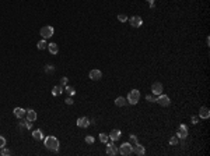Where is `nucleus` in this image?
<instances>
[{
	"label": "nucleus",
	"mask_w": 210,
	"mask_h": 156,
	"mask_svg": "<svg viewBox=\"0 0 210 156\" xmlns=\"http://www.w3.org/2000/svg\"><path fill=\"white\" fill-rule=\"evenodd\" d=\"M133 152L136 153V155L143 156L144 153H146V149H144V146H143V145H140V144H134V146H133Z\"/></svg>",
	"instance_id": "14"
},
{
	"label": "nucleus",
	"mask_w": 210,
	"mask_h": 156,
	"mask_svg": "<svg viewBox=\"0 0 210 156\" xmlns=\"http://www.w3.org/2000/svg\"><path fill=\"white\" fill-rule=\"evenodd\" d=\"M118 153H121L122 156H127V155H130V153H133V145L129 144V142L122 144L121 148H118Z\"/></svg>",
	"instance_id": "3"
},
{
	"label": "nucleus",
	"mask_w": 210,
	"mask_h": 156,
	"mask_svg": "<svg viewBox=\"0 0 210 156\" xmlns=\"http://www.w3.org/2000/svg\"><path fill=\"white\" fill-rule=\"evenodd\" d=\"M156 102L158 103L160 106H163V107L170 106V103H171V100H170V98H168V95H164V94L158 95V96H157V100H156Z\"/></svg>",
	"instance_id": "5"
},
{
	"label": "nucleus",
	"mask_w": 210,
	"mask_h": 156,
	"mask_svg": "<svg viewBox=\"0 0 210 156\" xmlns=\"http://www.w3.org/2000/svg\"><path fill=\"white\" fill-rule=\"evenodd\" d=\"M197 121H199V119H197L196 116H193L192 117V124H197Z\"/></svg>",
	"instance_id": "35"
},
{
	"label": "nucleus",
	"mask_w": 210,
	"mask_h": 156,
	"mask_svg": "<svg viewBox=\"0 0 210 156\" xmlns=\"http://www.w3.org/2000/svg\"><path fill=\"white\" fill-rule=\"evenodd\" d=\"M63 92V87L62 85H56V87L52 88V95L53 96H59V95H62Z\"/></svg>",
	"instance_id": "21"
},
{
	"label": "nucleus",
	"mask_w": 210,
	"mask_h": 156,
	"mask_svg": "<svg viewBox=\"0 0 210 156\" xmlns=\"http://www.w3.org/2000/svg\"><path fill=\"white\" fill-rule=\"evenodd\" d=\"M121 135H122V132H121V130H118V128H114L112 131L109 132V139L114 142V141H118L119 138H121Z\"/></svg>",
	"instance_id": "11"
},
{
	"label": "nucleus",
	"mask_w": 210,
	"mask_h": 156,
	"mask_svg": "<svg viewBox=\"0 0 210 156\" xmlns=\"http://www.w3.org/2000/svg\"><path fill=\"white\" fill-rule=\"evenodd\" d=\"M63 91H66L69 96H73V95L76 94V89H74L73 87H70V85H66V87H63Z\"/></svg>",
	"instance_id": "22"
},
{
	"label": "nucleus",
	"mask_w": 210,
	"mask_h": 156,
	"mask_svg": "<svg viewBox=\"0 0 210 156\" xmlns=\"http://www.w3.org/2000/svg\"><path fill=\"white\" fill-rule=\"evenodd\" d=\"M88 77H90V80H93V81H98V80H101L102 78V73L100 71V70L94 69L88 73Z\"/></svg>",
	"instance_id": "9"
},
{
	"label": "nucleus",
	"mask_w": 210,
	"mask_h": 156,
	"mask_svg": "<svg viewBox=\"0 0 210 156\" xmlns=\"http://www.w3.org/2000/svg\"><path fill=\"white\" fill-rule=\"evenodd\" d=\"M4 146H6V138L0 135V149H1V148H4Z\"/></svg>",
	"instance_id": "31"
},
{
	"label": "nucleus",
	"mask_w": 210,
	"mask_h": 156,
	"mask_svg": "<svg viewBox=\"0 0 210 156\" xmlns=\"http://www.w3.org/2000/svg\"><path fill=\"white\" fill-rule=\"evenodd\" d=\"M126 103H127V100H126V98H123V96H119V98L115 99V105L118 107H123Z\"/></svg>",
	"instance_id": "20"
},
{
	"label": "nucleus",
	"mask_w": 210,
	"mask_h": 156,
	"mask_svg": "<svg viewBox=\"0 0 210 156\" xmlns=\"http://www.w3.org/2000/svg\"><path fill=\"white\" fill-rule=\"evenodd\" d=\"M199 117L200 119H203V120H207L210 117V110H209V107H206V106H202L200 107V110H199Z\"/></svg>",
	"instance_id": "12"
},
{
	"label": "nucleus",
	"mask_w": 210,
	"mask_h": 156,
	"mask_svg": "<svg viewBox=\"0 0 210 156\" xmlns=\"http://www.w3.org/2000/svg\"><path fill=\"white\" fill-rule=\"evenodd\" d=\"M48 50H49V53H51V55H57V53H59V46H57L55 42L48 43Z\"/></svg>",
	"instance_id": "16"
},
{
	"label": "nucleus",
	"mask_w": 210,
	"mask_h": 156,
	"mask_svg": "<svg viewBox=\"0 0 210 156\" xmlns=\"http://www.w3.org/2000/svg\"><path fill=\"white\" fill-rule=\"evenodd\" d=\"M146 100H148V102H151V103H153V102H156V100H157V95H147Z\"/></svg>",
	"instance_id": "26"
},
{
	"label": "nucleus",
	"mask_w": 210,
	"mask_h": 156,
	"mask_svg": "<svg viewBox=\"0 0 210 156\" xmlns=\"http://www.w3.org/2000/svg\"><path fill=\"white\" fill-rule=\"evenodd\" d=\"M163 91H164V88H163V84L161 82H154L153 85H151V92L153 95H161L163 94Z\"/></svg>",
	"instance_id": "8"
},
{
	"label": "nucleus",
	"mask_w": 210,
	"mask_h": 156,
	"mask_svg": "<svg viewBox=\"0 0 210 156\" xmlns=\"http://www.w3.org/2000/svg\"><path fill=\"white\" fill-rule=\"evenodd\" d=\"M129 22H130V25H132L133 28H139V27H141V24H143V18L139 17V15H133V17L129 18Z\"/></svg>",
	"instance_id": "6"
},
{
	"label": "nucleus",
	"mask_w": 210,
	"mask_h": 156,
	"mask_svg": "<svg viewBox=\"0 0 210 156\" xmlns=\"http://www.w3.org/2000/svg\"><path fill=\"white\" fill-rule=\"evenodd\" d=\"M31 123L32 121H30V120H23L21 119V123L18 124V127L20 128H24V130H31V127H32Z\"/></svg>",
	"instance_id": "17"
},
{
	"label": "nucleus",
	"mask_w": 210,
	"mask_h": 156,
	"mask_svg": "<svg viewBox=\"0 0 210 156\" xmlns=\"http://www.w3.org/2000/svg\"><path fill=\"white\" fill-rule=\"evenodd\" d=\"M53 27H51V25H46V27H42L41 28V31H39V34H41V36L44 38V39H48V38H51L52 35H53Z\"/></svg>",
	"instance_id": "4"
},
{
	"label": "nucleus",
	"mask_w": 210,
	"mask_h": 156,
	"mask_svg": "<svg viewBox=\"0 0 210 156\" xmlns=\"http://www.w3.org/2000/svg\"><path fill=\"white\" fill-rule=\"evenodd\" d=\"M67 81H69L67 77H62V78H60V85H62V87H66V85H67Z\"/></svg>",
	"instance_id": "30"
},
{
	"label": "nucleus",
	"mask_w": 210,
	"mask_h": 156,
	"mask_svg": "<svg viewBox=\"0 0 210 156\" xmlns=\"http://www.w3.org/2000/svg\"><path fill=\"white\" fill-rule=\"evenodd\" d=\"M0 155H1V156H8V155H11V150H10V149H6V148H1V152H0Z\"/></svg>",
	"instance_id": "27"
},
{
	"label": "nucleus",
	"mask_w": 210,
	"mask_h": 156,
	"mask_svg": "<svg viewBox=\"0 0 210 156\" xmlns=\"http://www.w3.org/2000/svg\"><path fill=\"white\" fill-rule=\"evenodd\" d=\"M126 100H127V103H130V105H136L140 100V91L139 89H132V91L127 94Z\"/></svg>",
	"instance_id": "2"
},
{
	"label": "nucleus",
	"mask_w": 210,
	"mask_h": 156,
	"mask_svg": "<svg viewBox=\"0 0 210 156\" xmlns=\"http://www.w3.org/2000/svg\"><path fill=\"white\" fill-rule=\"evenodd\" d=\"M86 142H87V144H94V137L87 135V137H86Z\"/></svg>",
	"instance_id": "33"
},
{
	"label": "nucleus",
	"mask_w": 210,
	"mask_h": 156,
	"mask_svg": "<svg viewBox=\"0 0 210 156\" xmlns=\"http://www.w3.org/2000/svg\"><path fill=\"white\" fill-rule=\"evenodd\" d=\"M146 1H148V3H154L156 0H146Z\"/></svg>",
	"instance_id": "36"
},
{
	"label": "nucleus",
	"mask_w": 210,
	"mask_h": 156,
	"mask_svg": "<svg viewBox=\"0 0 210 156\" xmlns=\"http://www.w3.org/2000/svg\"><path fill=\"white\" fill-rule=\"evenodd\" d=\"M118 20H119L121 22H125V21L127 20V17L125 15V14H118Z\"/></svg>",
	"instance_id": "32"
},
{
	"label": "nucleus",
	"mask_w": 210,
	"mask_h": 156,
	"mask_svg": "<svg viewBox=\"0 0 210 156\" xmlns=\"http://www.w3.org/2000/svg\"><path fill=\"white\" fill-rule=\"evenodd\" d=\"M32 137H34V139H37V141H41V139H44L45 135L44 132L41 131V130H34V132H32Z\"/></svg>",
	"instance_id": "19"
},
{
	"label": "nucleus",
	"mask_w": 210,
	"mask_h": 156,
	"mask_svg": "<svg viewBox=\"0 0 210 156\" xmlns=\"http://www.w3.org/2000/svg\"><path fill=\"white\" fill-rule=\"evenodd\" d=\"M77 125H78L80 128H87L90 125L88 117H78V119H77Z\"/></svg>",
	"instance_id": "13"
},
{
	"label": "nucleus",
	"mask_w": 210,
	"mask_h": 156,
	"mask_svg": "<svg viewBox=\"0 0 210 156\" xmlns=\"http://www.w3.org/2000/svg\"><path fill=\"white\" fill-rule=\"evenodd\" d=\"M129 144H137V137L132 134V135L129 137Z\"/></svg>",
	"instance_id": "29"
},
{
	"label": "nucleus",
	"mask_w": 210,
	"mask_h": 156,
	"mask_svg": "<svg viewBox=\"0 0 210 156\" xmlns=\"http://www.w3.org/2000/svg\"><path fill=\"white\" fill-rule=\"evenodd\" d=\"M64 102H66V105H73V102H74V100H73L71 96H69V98H66V99H64Z\"/></svg>",
	"instance_id": "34"
},
{
	"label": "nucleus",
	"mask_w": 210,
	"mask_h": 156,
	"mask_svg": "<svg viewBox=\"0 0 210 156\" xmlns=\"http://www.w3.org/2000/svg\"><path fill=\"white\" fill-rule=\"evenodd\" d=\"M27 120H30V121H35L37 120V112L35 110H32V109H30V110H27Z\"/></svg>",
	"instance_id": "18"
},
{
	"label": "nucleus",
	"mask_w": 210,
	"mask_h": 156,
	"mask_svg": "<svg viewBox=\"0 0 210 156\" xmlns=\"http://www.w3.org/2000/svg\"><path fill=\"white\" fill-rule=\"evenodd\" d=\"M55 71V67L52 66V64H48V66H45V73H48V74H52Z\"/></svg>",
	"instance_id": "25"
},
{
	"label": "nucleus",
	"mask_w": 210,
	"mask_h": 156,
	"mask_svg": "<svg viewBox=\"0 0 210 156\" xmlns=\"http://www.w3.org/2000/svg\"><path fill=\"white\" fill-rule=\"evenodd\" d=\"M100 141H101V142H104V144H107V142L109 141L108 134H104V132H101V134H100Z\"/></svg>",
	"instance_id": "24"
},
{
	"label": "nucleus",
	"mask_w": 210,
	"mask_h": 156,
	"mask_svg": "<svg viewBox=\"0 0 210 156\" xmlns=\"http://www.w3.org/2000/svg\"><path fill=\"white\" fill-rule=\"evenodd\" d=\"M177 137L181 138V139H185L188 137V127L185 124H181L178 128V132H177Z\"/></svg>",
	"instance_id": "10"
},
{
	"label": "nucleus",
	"mask_w": 210,
	"mask_h": 156,
	"mask_svg": "<svg viewBox=\"0 0 210 156\" xmlns=\"http://www.w3.org/2000/svg\"><path fill=\"white\" fill-rule=\"evenodd\" d=\"M44 145L45 148H48L52 152H57L59 150V139L56 137H53V135H49V137L45 138Z\"/></svg>",
	"instance_id": "1"
},
{
	"label": "nucleus",
	"mask_w": 210,
	"mask_h": 156,
	"mask_svg": "<svg viewBox=\"0 0 210 156\" xmlns=\"http://www.w3.org/2000/svg\"><path fill=\"white\" fill-rule=\"evenodd\" d=\"M13 113H14V116H16L17 119H23V117L27 114V110H24L23 107H16V109L13 110Z\"/></svg>",
	"instance_id": "15"
},
{
	"label": "nucleus",
	"mask_w": 210,
	"mask_h": 156,
	"mask_svg": "<svg viewBox=\"0 0 210 156\" xmlns=\"http://www.w3.org/2000/svg\"><path fill=\"white\" fill-rule=\"evenodd\" d=\"M37 48H38L39 50H44L45 48H48V43H46V39H44V38H42V39L39 41L38 43H37Z\"/></svg>",
	"instance_id": "23"
},
{
	"label": "nucleus",
	"mask_w": 210,
	"mask_h": 156,
	"mask_svg": "<svg viewBox=\"0 0 210 156\" xmlns=\"http://www.w3.org/2000/svg\"><path fill=\"white\" fill-rule=\"evenodd\" d=\"M105 152H107V155H109V156H115L118 153V146L112 144V141H111V142H107V150H105Z\"/></svg>",
	"instance_id": "7"
},
{
	"label": "nucleus",
	"mask_w": 210,
	"mask_h": 156,
	"mask_svg": "<svg viewBox=\"0 0 210 156\" xmlns=\"http://www.w3.org/2000/svg\"><path fill=\"white\" fill-rule=\"evenodd\" d=\"M178 141H179V138H178V137H172L171 139H170V145L175 146V145H178Z\"/></svg>",
	"instance_id": "28"
}]
</instances>
